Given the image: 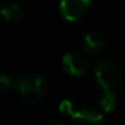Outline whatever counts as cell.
Instances as JSON below:
<instances>
[{
    "label": "cell",
    "instance_id": "1",
    "mask_svg": "<svg viewBox=\"0 0 125 125\" xmlns=\"http://www.w3.org/2000/svg\"><path fill=\"white\" fill-rule=\"evenodd\" d=\"M16 90L23 100L28 102H38L44 94V82L41 77L26 75L16 82Z\"/></svg>",
    "mask_w": 125,
    "mask_h": 125
},
{
    "label": "cell",
    "instance_id": "2",
    "mask_svg": "<svg viewBox=\"0 0 125 125\" xmlns=\"http://www.w3.org/2000/svg\"><path fill=\"white\" fill-rule=\"evenodd\" d=\"M95 79L104 93L112 92L120 81V70L117 65L112 61H102L95 66Z\"/></svg>",
    "mask_w": 125,
    "mask_h": 125
},
{
    "label": "cell",
    "instance_id": "3",
    "mask_svg": "<svg viewBox=\"0 0 125 125\" xmlns=\"http://www.w3.org/2000/svg\"><path fill=\"white\" fill-rule=\"evenodd\" d=\"M92 6V0H62L59 10L62 16L69 22L79 20Z\"/></svg>",
    "mask_w": 125,
    "mask_h": 125
},
{
    "label": "cell",
    "instance_id": "4",
    "mask_svg": "<svg viewBox=\"0 0 125 125\" xmlns=\"http://www.w3.org/2000/svg\"><path fill=\"white\" fill-rule=\"evenodd\" d=\"M62 65L65 70L69 74L75 77H81L89 69V63L82 55L77 54V52H67L63 55L62 58Z\"/></svg>",
    "mask_w": 125,
    "mask_h": 125
},
{
    "label": "cell",
    "instance_id": "5",
    "mask_svg": "<svg viewBox=\"0 0 125 125\" xmlns=\"http://www.w3.org/2000/svg\"><path fill=\"white\" fill-rule=\"evenodd\" d=\"M71 125H101L102 114L92 108L74 109L70 114Z\"/></svg>",
    "mask_w": 125,
    "mask_h": 125
},
{
    "label": "cell",
    "instance_id": "6",
    "mask_svg": "<svg viewBox=\"0 0 125 125\" xmlns=\"http://www.w3.org/2000/svg\"><path fill=\"white\" fill-rule=\"evenodd\" d=\"M83 46L92 52H101L106 47V36L101 31H90L83 35Z\"/></svg>",
    "mask_w": 125,
    "mask_h": 125
},
{
    "label": "cell",
    "instance_id": "7",
    "mask_svg": "<svg viewBox=\"0 0 125 125\" xmlns=\"http://www.w3.org/2000/svg\"><path fill=\"white\" fill-rule=\"evenodd\" d=\"M0 15L7 22L18 23L19 20H22L23 15H24V11H23L22 6H19L18 3H10L0 8Z\"/></svg>",
    "mask_w": 125,
    "mask_h": 125
},
{
    "label": "cell",
    "instance_id": "8",
    "mask_svg": "<svg viewBox=\"0 0 125 125\" xmlns=\"http://www.w3.org/2000/svg\"><path fill=\"white\" fill-rule=\"evenodd\" d=\"M100 106L104 112H112L116 108V94L113 92L104 93L100 98Z\"/></svg>",
    "mask_w": 125,
    "mask_h": 125
},
{
    "label": "cell",
    "instance_id": "9",
    "mask_svg": "<svg viewBox=\"0 0 125 125\" xmlns=\"http://www.w3.org/2000/svg\"><path fill=\"white\" fill-rule=\"evenodd\" d=\"M12 85H14V82H12L11 77L4 75V74L0 75V92H8L12 87Z\"/></svg>",
    "mask_w": 125,
    "mask_h": 125
},
{
    "label": "cell",
    "instance_id": "10",
    "mask_svg": "<svg viewBox=\"0 0 125 125\" xmlns=\"http://www.w3.org/2000/svg\"><path fill=\"white\" fill-rule=\"evenodd\" d=\"M59 110L62 112V113L67 114L69 117H70V114L74 112V105L70 102L69 100H65L62 104H59Z\"/></svg>",
    "mask_w": 125,
    "mask_h": 125
},
{
    "label": "cell",
    "instance_id": "11",
    "mask_svg": "<svg viewBox=\"0 0 125 125\" xmlns=\"http://www.w3.org/2000/svg\"><path fill=\"white\" fill-rule=\"evenodd\" d=\"M50 125H62V124H59V122H54V124H50Z\"/></svg>",
    "mask_w": 125,
    "mask_h": 125
}]
</instances>
